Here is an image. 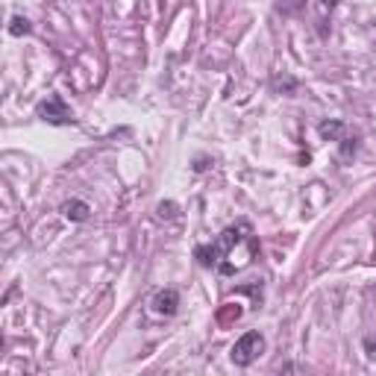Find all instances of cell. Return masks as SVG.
Wrapping results in <instances>:
<instances>
[{"instance_id": "8", "label": "cell", "mask_w": 376, "mask_h": 376, "mask_svg": "<svg viewBox=\"0 0 376 376\" xmlns=\"http://www.w3.org/2000/svg\"><path fill=\"white\" fill-rule=\"evenodd\" d=\"M324 4H326V6H335V4H338V0H324Z\"/></svg>"}, {"instance_id": "3", "label": "cell", "mask_w": 376, "mask_h": 376, "mask_svg": "<svg viewBox=\"0 0 376 376\" xmlns=\"http://www.w3.org/2000/svg\"><path fill=\"white\" fill-rule=\"evenodd\" d=\"M38 118H42V121H47V124H59V127L74 124L71 109L62 103V97H56V94H50L47 101H45L42 106H38Z\"/></svg>"}, {"instance_id": "5", "label": "cell", "mask_w": 376, "mask_h": 376, "mask_svg": "<svg viewBox=\"0 0 376 376\" xmlns=\"http://www.w3.org/2000/svg\"><path fill=\"white\" fill-rule=\"evenodd\" d=\"M89 203H83V200H74V203H65L62 206V215L68 217V221H86L89 217Z\"/></svg>"}, {"instance_id": "6", "label": "cell", "mask_w": 376, "mask_h": 376, "mask_svg": "<svg viewBox=\"0 0 376 376\" xmlns=\"http://www.w3.org/2000/svg\"><path fill=\"white\" fill-rule=\"evenodd\" d=\"M12 33L21 35V33H30V24L24 21V18H12Z\"/></svg>"}, {"instance_id": "1", "label": "cell", "mask_w": 376, "mask_h": 376, "mask_svg": "<svg viewBox=\"0 0 376 376\" xmlns=\"http://www.w3.org/2000/svg\"><path fill=\"white\" fill-rule=\"evenodd\" d=\"M253 241V232H250V224H235V227H227L221 235L215 239V244H206V247H197V262L203 268H217L221 273H235L239 270V262H235V250L241 244Z\"/></svg>"}, {"instance_id": "7", "label": "cell", "mask_w": 376, "mask_h": 376, "mask_svg": "<svg viewBox=\"0 0 376 376\" xmlns=\"http://www.w3.org/2000/svg\"><path fill=\"white\" fill-rule=\"evenodd\" d=\"M365 350H368L370 359H376V335H368L365 338Z\"/></svg>"}, {"instance_id": "4", "label": "cell", "mask_w": 376, "mask_h": 376, "mask_svg": "<svg viewBox=\"0 0 376 376\" xmlns=\"http://www.w3.org/2000/svg\"><path fill=\"white\" fill-rule=\"evenodd\" d=\"M153 312L156 314H165V318H171V314L176 312V306H180V294H176V288H165L153 297Z\"/></svg>"}, {"instance_id": "2", "label": "cell", "mask_w": 376, "mask_h": 376, "mask_svg": "<svg viewBox=\"0 0 376 376\" xmlns=\"http://www.w3.org/2000/svg\"><path fill=\"white\" fill-rule=\"evenodd\" d=\"M262 353H265V338H262V332H244L241 338L232 344L229 359H232V365L247 368V365H253L256 359H259Z\"/></svg>"}]
</instances>
